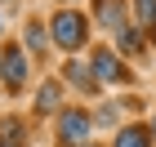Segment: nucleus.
I'll use <instances>...</instances> for the list:
<instances>
[{
	"instance_id": "f257e3e1",
	"label": "nucleus",
	"mask_w": 156,
	"mask_h": 147,
	"mask_svg": "<svg viewBox=\"0 0 156 147\" xmlns=\"http://www.w3.org/2000/svg\"><path fill=\"white\" fill-rule=\"evenodd\" d=\"M49 36H54V45H62V49H80L85 36H89V23H85L76 9H62V13H54Z\"/></svg>"
},
{
	"instance_id": "f03ea898",
	"label": "nucleus",
	"mask_w": 156,
	"mask_h": 147,
	"mask_svg": "<svg viewBox=\"0 0 156 147\" xmlns=\"http://www.w3.org/2000/svg\"><path fill=\"white\" fill-rule=\"evenodd\" d=\"M94 129V116H85V111H58V138L62 147H80Z\"/></svg>"
},
{
	"instance_id": "7ed1b4c3",
	"label": "nucleus",
	"mask_w": 156,
	"mask_h": 147,
	"mask_svg": "<svg viewBox=\"0 0 156 147\" xmlns=\"http://www.w3.org/2000/svg\"><path fill=\"white\" fill-rule=\"evenodd\" d=\"M0 76H5V89H9V94L23 89V80H27V58H23V49H18V45L5 49V58H0Z\"/></svg>"
},
{
	"instance_id": "20e7f679",
	"label": "nucleus",
	"mask_w": 156,
	"mask_h": 147,
	"mask_svg": "<svg viewBox=\"0 0 156 147\" xmlns=\"http://www.w3.org/2000/svg\"><path fill=\"white\" fill-rule=\"evenodd\" d=\"M94 76H98V80H112V85H116V80H129L125 62H120L112 49H98V54H94Z\"/></svg>"
},
{
	"instance_id": "39448f33",
	"label": "nucleus",
	"mask_w": 156,
	"mask_h": 147,
	"mask_svg": "<svg viewBox=\"0 0 156 147\" xmlns=\"http://www.w3.org/2000/svg\"><path fill=\"white\" fill-rule=\"evenodd\" d=\"M62 76H67V80H72L76 89H80V94H94L98 89V76H94V67H85V62H67V67H62Z\"/></svg>"
},
{
	"instance_id": "423d86ee",
	"label": "nucleus",
	"mask_w": 156,
	"mask_h": 147,
	"mask_svg": "<svg viewBox=\"0 0 156 147\" xmlns=\"http://www.w3.org/2000/svg\"><path fill=\"white\" fill-rule=\"evenodd\" d=\"M94 18L103 27H125V0H94Z\"/></svg>"
},
{
	"instance_id": "0eeeda50",
	"label": "nucleus",
	"mask_w": 156,
	"mask_h": 147,
	"mask_svg": "<svg viewBox=\"0 0 156 147\" xmlns=\"http://www.w3.org/2000/svg\"><path fill=\"white\" fill-rule=\"evenodd\" d=\"M116 49H120V54H143V31L120 27V31H116Z\"/></svg>"
},
{
	"instance_id": "6e6552de",
	"label": "nucleus",
	"mask_w": 156,
	"mask_h": 147,
	"mask_svg": "<svg viewBox=\"0 0 156 147\" xmlns=\"http://www.w3.org/2000/svg\"><path fill=\"white\" fill-rule=\"evenodd\" d=\"M152 143V134H147L143 125H129V129H120V138H116V147H147Z\"/></svg>"
},
{
	"instance_id": "1a4fd4ad",
	"label": "nucleus",
	"mask_w": 156,
	"mask_h": 147,
	"mask_svg": "<svg viewBox=\"0 0 156 147\" xmlns=\"http://www.w3.org/2000/svg\"><path fill=\"white\" fill-rule=\"evenodd\" d=\"M134 13H138V23L152 31L156 27V0H134Z\"/></svg>"
},
{
	"instance_id": "9d476101",
	"label": "nucleus",
	"mask_w": 156,
	"mask_h": 147,
	"mask_svg": "<svg viewBox=\"0 0 156 147\" xmlns=\"http://www.w3.org/2000/svg\"><path fill=\"white\" fill-rule=\"evenodd\" d=\"M58 107V85H40V94H36V111H54Z\"/></svg>"
},
{
	"instance_id": "9b49d317",
	"label": "nucleus",
	"mask_w": 156,
	"mask_h": 147,
	"mask_svg": "<svg viewBox=\"0 0 156 147\" xmlns=\"http://www.w3.org/2000/svg\"><path fill=\"white\" fill-rule=\"evenodd\" d=\"M45 45H49V31H45L40 23H31V27H27V49H36V54H40Z\"/></svg>"
},
{
	"instance_id": "f8f14e48",
	"label": "nucleus",
	"mask_w": 156,
	"mask_h": 147,
	"mask_svg": "<svg viewBox=\"0 0 156 147\" xmlns=\"http://www.w3.org/2000/svg\"><path fill=\"white\" fill-rule=\"evenodd\" d=\"M0 138H5L9 147H18V143H23V125H18V121H5V125H0Z\"/></svg>"
},
{
	"instance_id": "ddd939ff",
	"label": "nucleus",
	"mask_w": 156,
	"mask_h": 147,
	"mask_svg": "<svg viewBox=\"0 0 156 147\" xmlns=\"http://www.w3.org/2000/svg\"><path fill=\"white\" fill-rule=\"evenodd\" d=\"M152 138H156V121H152Z\"/></svg>"
},
{
	"instance_id": "4468645a",
	"label": "nucleus",
	"mask_w": 156,
	"mask_h": 147,
	"mask_svg": "<svg viewBox=\"0 0 156 147\" xmlns=\"http://www.w3.org/2000/svg\"><path fill=\"white\" fill-rule=\"evenodd\" d=\"M80 147H94V143H80Z\"/></svg>"
},
{
	"instance_id": "2eb2a0df",
	"label": "nucleus",
	"mask_w": 156,
	"mask_h": 147,
	"mask_svg": "<svg viewBox=\"0 0 156 147\" xmlns=\"http://www.w3.org/2000/svg\"><path fill=\"white\" fill-rule=\"evenodd\" d=\"M5 147H9V143H5Z\"/></svg>"
}]
</instances>
